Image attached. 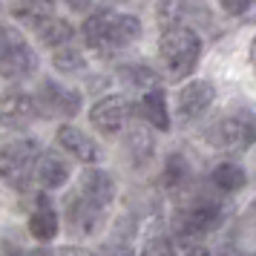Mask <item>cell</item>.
<instances>
[{
    "label": "cell",
    "instance_id": "cell-1",
    "mask_svg": "<svg viewBox=\"0 0 256 256\" xmlns=\"http://www.w3.org/2000/svg\"><path fill=\"white\" fill-rule=\"evenodd\" d=\"M81 32H84L86 46L92 52L110 58V55H116L121 49H127L141 35V24L132 14H116L110 6H101L98 12L86 14Z\"/></svg>",
    "mask_w": 256,
    "mask_h": 256
},
{
    "label": "cell",
    "instance_id": "cell-2",
    "mask_svg": "<svg viewBox=\"0 0 256 256\" xmlns=\"http://www.w3.org/2000/svg\"><path fill=\"white\" fill-rule=\"evenodd\" d=\"M202 55V38L184 24H176L164 29L158 40V66L167 81H182L196 70Z\"/></svg>",
    "mask_w": 256,
    "mask_h": 256
},
{
    "label": "cell",
    "instance_id": "cell-3",
    "mask_svg": "<svg viewBox=\"0 0 256 256\" xmlns=\"http://www.w3.org/2000/svg\"><path fill=\"white\" fill-rule=\"evenodd\" d=\"M224 219V208L219 198L204 196V193H193L187 196L173 213V233L178 242H196L213 233Z\"/></svg>",
    "mask_w": 256,
    "mask_h": 256
},
{
    "label": "cell",
    "instance_id": "cell-4",
    "mask_svg": "<svg viewBox=\"0 0 256 256\" xmlns=\"http://www.w3.org/2000/svg\"><path fill=\"white\" fill-rule=\"evenodd\" d=\"M40 147L38 141L32 138H18V141H9L3 147V178L6 184L14 187V190H26L32 176H35L38 164H40Z\"/></svg>",
    "mask_w": 256,
    "mask_h": 256
},
{
    "label": "cell",
    "instance_id": "cell-5",
    "mask_svg": "<svg viewBox=\"0 0 256 256\" xmlns=\"http://www.w3.org/2000/svg\"><path fill=\"white\" fill-rule=\"evenodd\" d=\"M0 66H3V78H26L32 75L38 66V58L32 46L24 40V35L14 26H3L0 32Z\"/></svg>",
    "mask_w": 256,
    "mask_h": 256
},
{
    "label": "cell",
    "instance_id": "cell-6",
    "mask_svg": "<svg viewBox=\"0 0 256 256\" xmlns=\"http://www.w3.org/2000/svg\"><path fill=\"white\" fill-rule=\"evenodd\" d=\"M204 138L219 150H244L256 144V116H228L210 124Z\"/></svg>",
    "mask_w": 256,
    "mask_h": 256
},
{
    "label": "cell",
    "instance_id": "cell-7",
    "mask_svg": "<svg viewBox=\"0 0 256 256\" xmlns=\"http://www.w3.org/2000/svg\"><path fill=\"white\" fill-rule=\"evenodd\" d=\"M216 101V90L210 81H190L184 84L178 95H176V116L182 124H193L210 110V104Z\"/></svg>",
    "mask_w": 256,
    "mask_h": 256
},
{
    "label": "cell",
    "instance_id": "cell-8",
    "mask_svg": "<svg viewBox=\"0 0 256 256\" xmlns=\"http://www.w3.org/2000/svg\"><path fill=\"white\" fill-rule=\"evenodd\" d=\"M130 118H132V106L124 95H106L101 98L98 104L90 110V121H92V127L98 132H104V136H116L121 130L130 124Z\"/></svg>",
    "mask_w": 256,
    "mask_h": 256
},
{
    "label": "cell",
    "instance_id": "cell-9",
    "mask_svg": "<svg viewBox=\"0 0 256 256\" xmlns=\"http://www.w3.org/2000/svg\"><path fill=\"white\" fill-rule=\"evenodd\" d=\"M35 104L40 110V116H46V118H55V116L72 118L81 110V95L72 92V90H64L55 81H44L38 86Z\"/></svg>",
    "mask_w": 256,
    "mask_h": 256
},
{
    "label": "cell",
    "instance_id": "cell-10",
    "mask_svg": "<svg viewBox=\"0 0 256 256\" xmlns=\"http://www.w3.org/2000/svg\"><path fill=\"white\" fill-rule=\"evenodd\" d=\"M58 147L66 152V156H72L75 162H81V164L101 162V147H98L84 130L72 127V124H60L58 127Z\"/></svg>",
    "mask_w": 256,
    "mask_h": 256
},
{
    "label": "cell",
    "instance_id": "cell-11",
    "mask_svg": "<svg viewBox=\"0 0 256 256\" xmlns=\"http://www.w3.org/2000/svg\"><path fill=\"white\" fill-rule=\"evenodd\" d=\"M66 222H70V228L78 236H90L101 228V222H104V208H98L92 202H86L81 193H75L70 196L66 202Z\"/></svg>",
    "mask_w": 256,
    "mask_h": 256
},
{
    "label": "cell",
    "instance_id": "cell-12",
    "mask_svg": "<svg viewBox=\"0 0 256 256\" xmlns=\"http://www.w3.org/2000/svg\"><path fill=\"white\" fill-rule=\"evenodd\" d=\"M78 193L98 208H106L116 198V182L104 170H84L81 178H78Z\"/></svg>",
    "mask_w": 256,
    "mask_h": 256
},
{
    "label": "cell",
    "instance_id": "cell-13",
    "mask_svg": "<svg viewBox=\"0 0 256 256\" xmlns=\"http://www.w3.org/2000/svg\"><path fill=\"white\" fill-rule=\"evenodd\" d=\"M40 116L35 98L32 95H24V92H6L3 95V124L6 127H26L32 124L35 118Z\"/></svg>",
    "mask_w": 256,
    "mask_h": 256
},
{
    "label": "cell",
    "instance_id": "cell-14",
    "mask_svg": "<svg viewBox=\"0 0 256 256\" xmlns=\"http://www.w3.org/2000/svg\"><path fill=\"white\" fill-rule=\"evenodd\" d=\"M29 233L40 242H49V239L58 236V213H55V208L46 196H38L35 208L29 213Z\"/></svg>",
    "mask_w": 256,
    "mask_h": 256
},
{
    "label": "cell",
    "instance_id": "cell-15",
    "mask_svg": "<svg viewBox=\"0 0 256 256\" xmlns=\"http://www.w3.org/2000/svg\"><path fill=\"white\" fill-rule=\"evenodd\" d=\"M70 178V164L64 156H58L55 150H44L40 164H38V182L44 190H55V187L66 184Z\"/></svg>",
    "mask_w": 256,
    "mask_h": 256
},
{
    "label": "cell",
    "instance_id": "cell-16",
    "mask_svg": "<svg viewBox=\"0 0 256 256\" xmlns=\"http://www.w3.org/2000/svg\"><path fill=\"white\" fill-rule=\"evenodd\" d=\"M138 112L150 121L156 130H170V112H167V95L162 86H152L138 95Z\"/></svg>",
    "mask_w": 256,
    "mask_h": 256
},
{
    "label": "cell",
    "instance_id": "cell-17",
    "mask_svg": "<svg viewBox=\"0 0 256 256\" xmlns=\"http://www.w3.org/2000/svg\"><path fill=\"white\" fill-rule=\"evenodd\" d=\"M210 182H213V187L222 190V193H236V190H242V187L248 184V173H244L236 162H222L219 167H213Z\"/></svg>",
    "mask_w": 256,
    "mask_h": 256
},
{
    "label": "cell",
    "instance_id": "cell-18",
    "mask_svg": "<svg viewBox=\"0 0 256 256\" xmlns=\"http://www.w3.org/2000/svg\"><path fill=\"white\" fill-rule=\"evenodd\" d=\"M190 164H187L184 156H178V152H170L167 156V162H164V170H162V182L167 190H187L190 184Z\"/></svg>",
    "mask_w": 256,
    "mask_h": 256
},
{
    "label": "cell",
    "instance_id": "cell-19",
    "mask_svg": "<svg viewBox=\"0 0 256 256\" xmlns=\"http://www.w3.org/2000/svg\"><path fill=\"white\" fill-rule=\"evenodd\" d=\"M124 144H127L130 158H132L136 164H147L152 158V136L144 127H138V124L127 130V138H124Z\"/></svg>",
    "mask_w": 256,
    "mask_h": 256
},
{
    "label": "cell",
    "instance_id": "cell-20",
    "mask_svg": "<svg viewBox=\"0 0 256 256\" xmlns=\"http://www.w3.org/2000/svg\"><path fill=\"white\" fill-rule=\"evenodd\" d=\"M12 14L14 18H20L26 26H32V29L38 32L46 20L55 18V6H52V3H14Z\"/></svg>",
    "mask_w": 256,
    "mask_h": 256
},
{
    "label": "cell",
    "instance_id": "cell-21",
    "mask_svg": "<svg viewBox=\"0 0 256 256\" xmlns=\"http://www.w3.org/2000/svg\"><path fill=\"white\" fill-rule=\"evenodd\" d=\"M46 46H52V49H60V46H66L72 40V29H70V24L66 20H60V18H52V20H46V24L40 26L35 32Z\"/></svg>",
    "mask_w": 256,
    "mask_h": 256
},
{
    "label": "cell",
    "instance_id": "cell-22",
    "mask_svg": "<svg viewBox=\"0 0 256 256\" xmlns=\"http://www.w3.org/2000/svg\"><path fill=\"white\" fill-rule=\"evenodd\" d=\"M121 81L127 84V86H132V90H138L141 95L147 92V90H152V86H158V84H156V75H152L147 66H141V64L124 66V70H121Z\"/></svg>",
    "mask_w": 256,
    "mask_h": 256
},
{
    "label": "cell",
    "instance_id": "cell-23",
    "mask_svg": "<svg viewBox=\"0 0 256 256\" xmlns=\"http://www.w3.org/2000/svg\"><path fill=\"white\" fill-rule=\"evenodd\" d=\"M55 66H58V72H66V75H75V72H84V55L81 49H75L72 44H66V46L55 49Z\"/></svg>",
    "mask_w": 256,
    "mask_h": 256
},
{
    "label": "cell",
    "instance_id": "cell-24",
    "mask_svg": "<svg viewBox=\"0 0 256 256\" xmlns=\"http://www.w3.org/2000/svg\"><path fill=\"white\" fill-rule=\"evenodd\" d=\"M141 256H176V250H173V242L164 233H152L141 248Z\"/></svg>",
    "mask_w": 256,
    "mask_h": 256
},
{
    "label": "cell",
    "instance_id": "cell-25",
    "mask_svg": "<svg viewBox=\"0 0 256 256\" xmlns=\"http://www.w3.org/2000/svg\"><path fill=\"white\" fill-rule=\"evenodd\" d=\"M254 9H256L254 3H222L224 14H244V12H254Z\"/></svg>",
    "mask_w": 256,
    "mask_h": 256
},
{
    "label": "cell",
    "instance_id": "cell-26",
    "mask_svg": "<svg viewBox=\"0 0 256 256\" xmlns=\"http://www.w3.org/2000/svg\"><path fill=\"white\" fill-rule=\"evenodd\" d=\"M3 256H52V250H46V248H38V250H29V254H20V250H14L12 244H6V250H3Z\"/></svg>",
    "mask_w": 256,
    "mask_h": 256
},
{
    "label": "cell",
    "instance_id": "cell-27",
    "mask_svg": "<svg viewBox=\"0 0 256 256\" xmlns=\"http://www.w3.org/2000/svg\"><path fill=\"white\" fill-rule=\"evenodd\" d=\"M60 256H95V254L81 250V248H64V250H60Z\"/></svg>",
    "mask_w": 256,
    "mask_h": 256
},
{
    "label": "cell",
    "instance_id": "cell-28",
    "mask_svg": "<svg viewBox=\"0 0 256 256\" xmlns=\"http://www.w3.org/2000/svg\"><path fill=\"white\" fill-rule=\"evenodd\" d=\"M187 256H210V250H204V248H190Z\"/></svg>",
    "mask_w": 256,
    "mask_h": 256
},
{
    "label": "cell",
    "instance_id": "cell-29",
    "mask_svg": "<svg viewBox=\"0 0 256 256\" xmlns=\"http://www.w3.org/2000/svg\"><path fill=\"white\" fill-rule=\"evenodd\" d=\"M250 64L256 66V35H254V40H250Z\"/></svg>",
    "mask_w": 256,
    "mask_h": 256
},
{
    "label": "cell",
    "instance_id": "cell-30",
    "mask_svg": "<svg viewBox=\"0 0 256 256\" xmlns=\"http://www.w3.org/2000/svg\"><path fill=\"white\" fill-rule=\"evenodd\" d=\"M254 224H256V204H254Z\"/></svg>",
    "mask_w": 256,
    "mask_h": 256
},
{
    "label": "cell",
    "instance_id": "cell-31",
    "mask_svg": "<svg viewBox=\"0 0 256 256\" xmlns=\"http://www.w3.org/2000/svg\"><path fill=\"white\" fill-rule=\"evenodd\" d=\"M121 256H127V254H121Z\"/></svg>",
    "mask_w": 256,
    "mask_h": 256
}]
</instances>
